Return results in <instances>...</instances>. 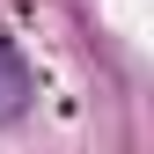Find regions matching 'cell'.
I'll use <instances>...</instances> for the list:
<instances>
[{"mask_svg":"<svg viewBox=\"0 0 154 154\" xmlns=\"http://www.w3.org/2000/svg\"><path fill=\"white\" fill-rule=\"evenodd\" d=\"M22 110H29V66H22V51L0 37V125L22 118Z\"/></svg>","mask_w":154,"mask_h":154,"instance_id":"obj_1","label":"cell"}]
</instances>
